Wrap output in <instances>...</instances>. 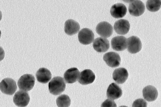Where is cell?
<instances>
[{"label":"cell","mask_w":161,"mask_h":107,"mask_svg":"<svg viewBox=\"0 0 161 107\" xmlns=\"http://www.w3.org/2000/svg\"><path fill=\"white\" fill-rule=\"evenodd\" d=\"M66 83L64 78L57 76L53 78L48 83V88L50 93L57 95L60 94L65 89Z\"/></svg>","instance_id":"obj_1"},{"label":"cell","mask_w":161,"mask_h":107,"mask_svg":"<svg viewBox=\"0 0 161 107\" xmlns=\"http://www.w3.org/2000/svg\"><path fill=\"white\" fill-rule=\"evenodd\" d=\"M35 80V78L32 75L25 74L19 78L18 82V85L21 90L29 91L34 87Z\"/></svg>","instance_id":"obj_2"},{"label":"cell","mask_w":161,"mask_h":107,"mask_svg":"<svg viewBox=\"0 0 161 107\" xmlns=\"http://www.w3.org/2000/svg\"><path fill=\"white\" fill-rule=\"evenodd\" d=\"M17 88L16 82L12 78H5L0 83V90L3 94L12 95L15 92Z\"/></svg>","instance_id":"obj_3"},{"label":"cell","mask_w":161,"mask_h":107,"mask_svg":"<svg viewBox=\"0 0 161 107\" xmlns=\"http://www.w3.org/2000/svg\"><path fill=\"white\" fill-rule=\"evenodd\" d=\"M13 100L14 104L19 107H25L29 104L30 97L26 91L19 90L14 94Z\"/></svg>","instance_id":"obj_4"},{"label":"cell","mask_w":161,"mask_h":107,"mask_svg":"<svg viewBox=\"0 0 161 107\" xmlns=\"http://www.w3.org/2000/svg\"><path fill=\"white\" fill-rule=\"evenodd\" d=\"M127 48L131 54L139 52L142 48V43L140 38L136 36H132L127 39Z\"/></svg>","instance_id":"obj_5"},{"label":"cell","mask_w":161,"mask_h":107,"mask_svg":"<svg viewBox=\"0 0 161 107\" xmlns=\"http://www.w3.org/2000/svg\"><path fill=\"white\" fill-rule=\"evenodd\" d=\"M128 9L130 15L138 17L144 13L145 6L143 3L140 0H132L129 4Z\"/></svg>","instance_id":"obj_6"},{"label":"cell","mask_w":161,"mask_h":107,"mask_svg":"<svg viewBox=\"0 0 161 107\" xmlns=\"http://www.w3.org/2000/svg\"><path fill=\"white\" fill-rule=\"evenodd\" d=\"M97 33L100 36L103 38H108L111 35L113 32L112 25L106 21L99 23L96 26Z\"/></svg>","instance_id":"obj_7"},{"label":"cell","mask_w":161,"mask_h":107,"mask_svg":"<svg viewBox=\"0 0 161 107\" xmlns=\"http://www.w3.org/2000/svg\"><path fill=\"white\" fill-rule=\"evenodd\" d=\"M94 34L92 31L88 28H84L79 32V41L83 45H88L92 43L94 40Z\"/></svg>","instance_id":"obj_8"},{"label":"cell","mask_w":161,"mask_h":107,"mask_svg":"<svg viewBox=\"0 0 161 107\" xmlns=\"http://www.w3.org/2000/svg\"><path fill=\"white\" fill-rule=\"evenodd\" d=\"M103 59L107 65L111 67L119 66L121 62L119 55L114 52H109L105 53L103 56Z\"/></svg>","instance_id":"obj_9"},{"label":"cell","mask_w":161,"mask_h":107,"mask_svg":"<svg viewBox=\"0 0 161 107\" xmlns=\"http://www.w3.org/2000/svg\"><path fill=\"white\" fill-rule=\"evenodd\" d=\"M109 47V40L103 37H99L96 38L93 43V48L99 52H104L107 51Z\"/></svg>","instance_id":"obj_10"},{"label":"cell","mask_w":161,"mask_h":107,"mask_svg":"<svg viewBox=\"0 0 161 107\" xmlns=\"http://www.w3.org/2000/svg\"><path fill=\"white\" fill-rule=\"evenodd\" d=\"M111 45L115 51H121L124 50L127 46V38L123 36H118L112 38Z\"/></svg>","instance_id":"obj_11"},{"label":"cell","mask_w":161,"mask_h":107,"mask_svg":"<svg viewBox=\"0 0 161 107\" xmlns=\"http://www.w3.org/2000/svg\"><path fill=\"white\" fill-rule=\"evenodd\" d=\"M127 8L122 3H118L113 5L110 9V13L113 17L116 19L122 18L126 14Z\"/></svg>","instance_id":"obj_12"},{"label":"cell","mask_w":161,"mask_h":107,"mask_svg":"<svg viewBox=\"0 0 161 107\" xmlns=\"http://www.w3.org/2000/svg\"><path fill=\"white\" fill-rule=\"evenodd\" d=\"M130 28L129 21L126 19H120L116 21L114 25L115 32L120 35H125L128 33Z\"/></svg>","instance_id":"obj_13"},{"label":"cell","mask_w":161,"mask_h":107,"mask_svg":"<svg viewBox=\"0 0 161 107\" xmlns=\"http://www.w3.org/2000/svg\"><path fill=\"white\" fill-rule=\"evenodd\" d=\"M95 76L91 70L85 69L80 73L78 82L82 85H87L92 83L94 81Z\"/></svg>","instance_id":"obj_14"},{"label":"cell","mask_w":161,"mask_h":107,"mask_svg":"<svg viewBox=\"0 0 161 107\" xmlns=\"http://www.w3.org/2000/svg\"><path fill=\"white\" fill-rule=\"evenodd\" d=\"M122 94V90L116 83H112L108 87L106 92L107 97L109 99L114 100L120 98Z\"/></svg>","instance_id":"obj_15"},{"label":"cell","mask_w":161,"mask_h":107,"mask_svg":"<svg viewBox=\"0 0 161 107\" xmlns=\"http://www.w3.org/2000/svg\"><path fill=\"white\" fill-rule=\"evenodd\" d=\"M142 94L145 100L148 102H152L155 101L157 99L158 93L155 87L149 85L143 88Z\"/></svg>","instance_id":"obj_16"},{"label":"cell","mask_w":161,"mask_h":107,"mask_svg":"<svg viewBox=\"0 0 161 107\" xmlns=\"http://www.w3.org/2000/svg\"><path fill=\"white\" fill-rule=\"evenodd\" d=\"M128 73L127 70L124 68L120 67L115 69L113 73V78L118 84H123L127 79Z\"/></svg>","instance_id":"obj_17"},{"label":"cell","mask_w":161,"mask_h":107,"mask_svg":"<svg viewBox=\"0 0 161 107\" xmlns=\"http://www.w3.org/2000/svg\"><path fill=\"white\" fill-rule=\"evenodd\" d=\"M80 29L79 24L73 19H68L65 23L64 30L65 32L69 35H71L77 33Z\"/></svg>","instance_id":"obj_18"},{"label":"cell","mask_w":161,"mask_h":107,"mask_svg":"<svg viewBox=\"0 0 161 107\" xmlns=\"http://www.w3.org/2000/svg\"><path fill=\"white\" fill-rule=\"evenodd\" d=\"M80 73L77 68H71L66 71L64 73V78L66 83H73L78 79Z\"/></svg>","instance_id":"obj_19"},{"label":"cell","mask_w":161,"mask_h":107,"mask_svg":"<svg viewBox=\"0 0 161 107\" xmlns=\"http://www.w3.org/2000/svg\"><path fill=\"white\" fill-rule=\"evenodd\" d=\"M36 77L38 82L42 83H47L51 79L52 74L47 69L42 67L39 68L36 73Z\"/></svg>","instance_id":"obj_20"},{"label":"cell","mask_w":161,"mask_h":107,"mask_svg":"<svg viewBox=\"0 0 161 107\" xmlns=\"http://www.w3.org/2000/svg\"><path fill=\"white\" fill-rule=\"evenodd\" d=\"M56 102L58 107H69L71 104V100L69 97L65 94L58 96Z\"/></svg>","instance_id":"obj_21"},{"label":"cell","mask_w":161,"mask_h":107,"mask_svg":"<svg viewBox=\"0 0 161 107\" xmlns=\"http://www.w3.org/2000/svg\"><path fill=\"white\" fill-rule=\"evenodd\" d=\"M161 5L160 0H149L147 2L146 7L149 11L152 12H155L159 10Z\"/></svg>","instance_id":"obj_22"},{"label":"cell","mask_w":161,"mask_h":107,"mask_svg":"<svg viewBox=\"0 0 161 107\" xmlns=\"http://www.w3.org/2000/svg\"><path fill=\"white\" fill-rule=\"evenodd\" d=\"M146 101L142 99H139L136 100L133 103L132 107H147Z\"/></svg>","instance_id":"obj_23"},{"label":"cell","mask_w":161,"mask_h":107,"mask_svg":"<svg viewBox=\"0 0 161 107\" xmlns=\"http://www.w3.org/2000/svg\"><path fill=\"white\" fill-rule=\"evenodd\" d=\"M101 107H117V105L114 100L108 99L102 103Z\"/></svg>","instance_id":"obj_24"},{"label":"cell","mask_w":161,"mask_h":107,"mask_svg":"<svg viewBox=\"0 0 161 107\" xmlns=\"http://www.w3.org/2000/svg\"><path fill=\"white\" fill-rule=\"evenodd\" d=\"M5 56V52L3 48L0 46V61L2 60Z\"/></svg>","instance_id":"obj_25"},{"label":"cell","mask_w":161,"mask_h":107,"mask_svg":"<svg viewBox=\"0 0 161 107\" xmlns=\"http://www.w3.org/2000/svg\"><path fill=\"white\" fill-rule=\"evenodd\" d=\"M2 14L1 11L0 10V21L2 19Z\"/></svg>","instance_id":"obj_26"},{"label":"cell","mask_w":161,"mask_h":107,"mask_svg":"<svg viewBox=\"0 0 161 107\" xmlns=\"http://www.w3.org/2000/svg\"><path fill=\"white\" fill-rule=\"evenodd\" d=\"M119 107H128L126 106H119Z\"/></svg>","instance_id":"obj_27"},{"label":"cell","mask_w":161,"mask_h":107,"mask_svg":"<svg viewBox=\"0 0 161 107\" xmlns=\"http://www.w3.org/2000/svg\"><path fill=\"white\" fill-rule=\"evenodd\" d=\"M1 30H0V39L1 38Z\"/></svg>","instance_id":"obj_28"}]
</instances>
